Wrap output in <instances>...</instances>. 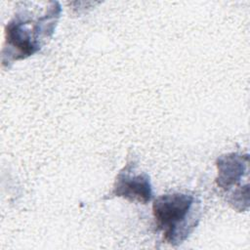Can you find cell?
<instances>
[{
    "label": "cell",
    "mask_w": 250,
    "mask_h": 250,
    "mask_svg": "<svg viewBox=\"0 0 250 250\" xmlns=\"http://www.w3.org/2000/svg\"><path fill=\"white\" fill-rule=\"evenodd\" d=\"M111 195L123 197L131 202L146 204L152 198V187L146 173L136 172V164L128 160L115 178Z\"/></svg>",
    "instance_id": "277c9868"
},
{
    "label": "cell",
    "mask_w": 250,
    "mask_h": 250,
    "mask_svg": "<svg viewBox=\"0 0 250 250\" xmlns=\"http://www.w3.org/2000/svg\"><path fill=\"white\" fill-rule=\"evenodd\" d=\"M248 154L228 153L218 157L216 166L218 176L216 184L225 193H228V202L236 210L248 209V186H243L242 181L248 180L249 172Z\"/></svg>",
    "instance_id": "3957f363"
},
{
    "label": "cell",
    "mask_w": 250,
    "mask_h": 250,
    "mask_svg": "<svg viewBox=\"0 0 250 250\" xmlns=\"http://www.w3.org/2000/svg\"><path fill=\"white\" fill-rule=\"evenodd\" d=\"M4 28L2 66L24 60L37 53L51 38L60 19L59 2H21Z\"/></svg>",
    "instance_id": "6da1fadb"
},
{
    "label": "cell",
    "mask_w": 250,
    "mask_h": 250,
    "mask_svg": "<svg viewBox=\"0 0 250 250\" xmlns=\"http://www.w3.org/2000/svg\"><path fill=\"white\" fill-rule=\"evenodd\" d=\"M200 209V200L191 193L173 192L158 196L152 203V214L164 241L172 246L182 244L197 227Z\"/></svg>",
    "instance_id": "7a4b0ae2"
}]
</instances>
